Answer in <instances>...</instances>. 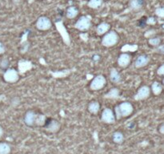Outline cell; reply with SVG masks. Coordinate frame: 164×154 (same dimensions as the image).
I'll list each match as a JSON object with an SVG mask.
<instances>
[{
    "label": "cell",
    "instance_id": "obj_12",
    "mask_svg": "<svg viewBox=\"0 0 164 154\" xmlns=\"http://www.w3.org/2000/svg\"><path fill=\"white\" fill-rule=\"evenodd\" d=\"M150 62V57L147 55L143 54V55H139L136 59L135 60V67L136 68H142L147 66Z\"/></svg>",
    "mask_w": 164,
    "mask_h": 154
},
{
    "label": "cell",
    "instance_id": "obj_3",
    "mask_svg": "<svg viewBox=\"0 0 164 154\" xmlns=\"http://www.w3.org/2000/svg\"><path fill=\"white\" fill-rule=\"evenodd\" d=\"M106 84H107V80H106L105 76L99 74L91 80L90 84V88L92 91H99L105 87Z\"/></svg>",
    "mask_w": 164,
    "mask_h": 154
},
{
    "label": "cell",
    "instance_id": "obj_25",
    "mask_svg": "<svg viewBox=\"0 0 164 154\" xmlns=\"http://www.w3.org/2000/svg\"><path fill=\"white\" fill-rule=\"evenodd\" d=\"M155 15L159 18L164 19V7H158L155 9Z\"/></svg>",
    "mask_w": 164,
    "mask_h": 154
},
{
    "label": "cell",
    "instance_id": "obj_1",
    "mask_svg": "<svg viewBox=\"0 0 164 154\" xmlns=\"http://www.w3.org/2000/svg\"><path fill=\"white\" fill-rule=\"evenodd\" d=\"M134 112V106L129 101H123L119 105H116L114 109L116 120H119L121 118H125L131 115Z\"/></svg>",
    "mask_w": 164,
    "mask_h": 154
},
{
    "label": "cell",
    "instance_id": "obj_22",
    "mask_svg": "<svg viewBox=\"0 0 164 154\" xmlns=\"http://www.w3.org/2000/svg\"><path fill=\"white\" fill-rule=\"evenodd\" d=\"M10 68V60L7 58H3L0 61V69L3 72Z\"/></svg>",
    "mask_w": 164,
    "mask_h": 154
},
{
    "label": "cell",
    "instance_id": "obj_24",
    "mask_svg": "<svg viewBox=\"0 0 164 154\" xmlns=\"http://www.w3.org/2000/svg\"><path fill=\"white\" fill-rule=\"evenodd\" d=\"M148 44L153 47H158L161 44V39L159 37H152L148 40Z\"/></svg>",
    "mask_w": 164,
    "mask_h": 154
},
{
    "label": "cell",
    "instance_id": "obj_21",
    "mask_svg": "<svg viewBox=\"0 0 164 154\" xmlns=\"http://www.w3.org/2000/svg\"><path fill=\"white\" fill-rule=\"evenodd\" d=\"M103 0H89L87 2L88 7L91 8V9H98L103 5Z\"/></svg>",
    "mask_w": 164,
    "mask_h": 154
},
{
    "label": "cell",
    "instance_id": "obj_15",
    "mask_svg": "<svg viewBox=\"0 0 164 154\" xmlns=\"http://www.w3.org/2000/svg\"><path fill=\"white\" fill-rule=\"evenodd\" d=\"M110 80L114 84H118L122 80L120 73L115 68H111L110 71Z\"/></svg>",
    "mask_w": 164,
    "mask_h": 154
},
{
    "label": "cell",
    "instance_id": "obj_5",
    "mask_svg": "<svg viewBox=\"0 0 164 154\" xmlns=\"http://www.w3.org/2000/svg\"><path fill=\"white\" fill-rule=\"evenodd\" d=\"M61 124L60 122L58 120L55 119V118H47L46 120V123L44 124L43 128L49 133H58L60 129Z\"/></svg>",
    "mask_w": 164,
    "mask_h": 154
},
{
    "label": "cell",
    "instance_id": "obj_28",
    "mask_svg": "<svg viewBox=\"0 0 164 154\" xmlns=\"http://www.w3.org/2000/svg\"><path fill=\"white\" fill-rule=\"evenodd\" d=\"M157 74L158 76H164V64L161 65L157 70Z\"/></svg>",
    "mask_w": 164,
    "mask_h": 154
},
{
    "label": "cell",
    "instance_id": "obj_31",
    "mask_svg": "<svg viewBox=\"0 0 164 154\" xmlns=\"http://www.w3.org/2000/svg\"><path fill=\"white\" fill-rule=\"evenodd\" d=\"M157 51L158 53L164 55V44L163 45H159L158 47H157Z\"/></svg>",
    "mask_w": 164,
    "mask_h": 154
},
{
    "label": "cell",
    "instance_id": "obj_27",
    "mask_svg": "<svg viewBox=\"0 0 164 154\" xmlns=\"http://www.w3.org/2000/svg\"><path fill=\"white\" fill-rule=\"evenodd\" d=\"M155 23H156V19H155L154 17L147 18V24L155 25Z\"/></svg>",
    "mask_w": 164,
    "mask_h": 154
},
{
    "label": "cell",
    "instance_id": "obj_32",
    "mask_svg": "<svg viewBox=\"0 0 164 154\" xmlns=\"http://www.w3.org/2000/svg\"><path fill=\"white\" fill-rule=\"evenodd\" d=\"M135 126H136V124H135V121L130 122V123H129V124H127V128H129V129H131V130L134 129V128H135Z\"/></svg>",
    "mask_w": 164,
    "mask_h": 154
},
{
    "label": "cell",
    "instance_id": "obj_9",
    "mask_svg": "<svg viewBox=\"0 0 164 154\" xmlns=\"http://www.w3.org/2000/svg\"><path fill=\"white\" fill-rule=\"evenodd\" d=\"M35 27L39 30H47L52 27V23L51 19L47 16H40L37 19Z\"/></svg>",
    "mask_w": 164,
    "mask_h": 154
},
{
    "label": "cell",
    "instance_id": "obj_30",
    "mask_svg": "<svg viewBox=\"0 0 164 154\" xmlns=\"http://www.w3.org/2000/svg\"><path fill=\"white\" fill-rule=\"evenodd\" d=\"M6 51V48H5V45L2 44L1 41H0V55H2V54L5 53Z\"/></svg>",
    "mask_w": 164,
    "mask_h": 154
},
{
    "label": "cell",
    "instance_id": "obj_11",
    "mask_svg": "<svg viewBox=\"0 0 164 154\" xmlns=\"http://www.w3.org/2000/svg\"><path fill=\"white\" fill-rule=\"evenodd\" d=\"M118 64L120 68H126L131 62V56L129 53H122L118 57Z\"/></svg>",
    "mask_w": 164,
    "mask_h": 154
},
{
    "label": "cell",
    "instance_id": "obj_26",
    "mask_svg": "<svg viewBox=\"0 0 164 154\" xmlns=\"http://www.w3.org/2000/svg\"><path fill=\"white\" fill-rule=\"evenodd\" d=\"M147 24V18L146 17H143L140 19L139 21V27H143L145 25Z\"/></svg>",
    "mask_w": 164,
    "mask_h": 154
},
{
    "label": "cell",
    "instance_id": "obj_19",
    "mask_svg": "<svg viewBox=\"0 0 164 154\" xmlns=\"http://www.w3.org/2000/svg\"><path fill=\"white\" fill-rule=\"evenodd\" d=\"M145 3V0H131L130 7L132 10L137 11L141 9Z\"/></svg>",
    "mask_w": 164,
    "mask_h": 154
},
{
    "label": "cell",
    "instance_id": "obj_14",
    "mask_svg": "<svg viewBox=\"0 0 164 154\" xmlns=\"http://www.w3.org/2000/svg\"><path fill=\"white\" fill-rule=\"evenodd\" d=\"M87 109L90 113L93 115H97L100 111V104L97 100H92L88 104Z\"/></svg>",
    "mask_w": 164,
    "mask_h": 154
},
{
    "label": "cell",
    "instance_id": "obj_10",
    "mask_svg": "<svg viewBox=\"0 0 164 154\" xmlns=\"http://www.w3.org/2000/svg\"><path fill=\"white\" fill-rule=\"evenodd\" d=\"M150 94H151V88L147 85L142 86L135 96V99L136 100H143L147 99L150 96Z\"/></svg>",
    "mask_w": 164,
    "mask_h": 154
},
{
    "label": "cell",
    "instance_id": "obj_33",
    "mask_svg": "<svg viewBox=\"0 0 164 154\" xmlns=\"http://www.w3.org/2000/svg\"><path fill=\"white\" fill-rule=\"evenodd\" d=\"M158 132L161 133V134H164V124H161L158 128Z\"/></svg>",
    "mask_w": 164,
    "mask_h": 154
},
{
    "label": "cell",
    "instance_id": "obj_2",
    "mask_svg": "<svg viewBox=\"0 0 164 154\" xmlns=\"http://www.w3.org/2000/svg\"><path fill=\"white\" fill-rule=\"evenodd\" d=\"M119 41V35L115 30H109L103 36L101 44L105 48H111L116 45Z\"/></svg>",
    "mask_w": 164,
    "mask_h": 154
},
{
    "label": "cell",
    "instance_id": "obj_23",
    "mask_svg": "<svg viewBox=\"0 0 164 154\" xmlns=\"http://www.w3.org/2000/svg\"><path fill=\"white\" fill-rule=\"evenodd\" d=\"M118 96H119V91H118V88H111L110 91H109L108 93H107L105 95V97L107 98H118Z\"/></svg>",
    "mask_w": 164,
    "mask_h": 154
},
{
    "label": "cell",
    "instance_id": "obj_29",
    "mask_svg": "<svg viewBox=\"0 0 164 154\" xmlns=\"http://www.w3.org/2000/svg\"><path fill=\"white\" fill-rule=\"evenodd\" d=\"M92 59H93V61L95 63H98V62H99V60L101 59V56L99 55H98V54H95V55H94L93 56H92Z\"/></svg>",
    "mask_w": 164,
    "mask_h": 154
},
{
    "label": "cell",
    "instance_id": "obj_6",
    "mask_svg": "<svg viewBox=\"0 0 164 154\" xmlns=\"http://www.w3.org/2000/svg\"><path fill=\"white\" fill-rule=\"evenodd\" d=\"M101 120L103 123L106 124H114L116 121V117H115V112L110 108H105L102 112L101 114Z\"/></svg>",
    "mask_w": 164,
    "mask_h": 154
},
{
    "label": "cell",
    "instance_id": "obj_17",
    "mask_svg": "<svg viewBox=\"0 0 164 154\" xmlns=\"http://www.w3.org/2000/svg\"><path fill=\"white\" fill-rule=\"evenodd\" d=\"M78 15V10L76 7H69L67 8V12H66V16H67V18H68V19H74Z\"/></svg>",
    "mask_w": 164,
    "mask_h": 154
},
{
    "label": "cell",
    "instance_id": "obj_7",
    "mask_svg": "<svg viewBox=\"0 0 164 154\" xmlns=\"http://www.w3.org/2000/svg\"><path fill=\"white\" fill-rule=\"evenodd\" d=\"M36 115L37 111L36 110H30L27 111L25 112L24 116H23V122L24 124L30 128H34L35 127V120H36Z\"/></svg>",
    "mask_w": 164,
    "mask_h": 154
},
{
    "label": "cell",
    "instance_id": "obj_4",
    "mask_svg": "<svg viewBox=\"0 0 164 154\" xmlns=\"http://www.w3.org/2000/svg\"><path fill=\"white\" fill-rule=\"evenodd\" d=\"M91 19L88 16H85V15L81 16L74 25V28L81 30V31H86L91 28Z\"/></svg>",
    "mask_w": 164,
    "mask_h": 154
},
{
    "label": "cell",
    "instance_id": "obj_8",
    "mask_svg": "<svg viewBox=\"0 0 164 154\" xmlns=\"http://www.w3.org/2000/svg\"><path fill=\"white\" fill-rule=\"evenodd\" d=\"M3 80L7 83L10 84H15L19 80V75L18 71L15 68H9L4 72Z\"/></svg>",
    "mask_w": 164,
    "mask_h": 154
},
{
    "label": "cell",
    "instance_id": "obj_35",
    "mask_svg": "<svg viewBox=\"0 0 164 154\" xmlns=\"http://www.w3.org/2000/svg\"><path fill=\"white\" fill-rule=\"evenodd\" d=\"M162 84H164V79H163V80H162Z\"/></svg>",
    "mask_w": 164,
    "mask_h": 154
},
{
    "label": "cell",
    "instance_id": "obj_20",
    "mask_svg": "<svg viewBox=\"0 0 164 154\" xmlns=\"http://www.w3.org/2000/svg\"><path fill=\"white\" fill-rule=\"evenodd\" d=\"M11 147L7 142H0V154H10Z\"/></svg>",
    "mask_w": 164,
    "mask_h": 154
},
{
    "label": "cell",
    "instance_id": "obj_34",
    "mask_svg": "<svg viewBox=\"0 0 164 154\" xmlns=\"http://www.w3.org/2000/svg\"><path fill=\"white\" fill-rule=\"evenodd\" d=\"M4 133V130H3V128L2 127V126L0 125V137H2V135H3Z\"/></svg>",
    "mask_w": 164,
    "mask_h": 154
},
{
    "label": "cell",
    "instance_id": "obj_18",
    "mask_svg": "<svg viewBox=\"0 0 164 154\" xmlns=\"http://www.w3.org/2000/svg\"><path fill=\"white\" fill-rule=\"evenodd\" d=\"M151 91H152L153 94L155 96L160 95L162 91V84L158 81H155L151 84Z\"/></svg>",
    "mask_w": 164,
    "mask_h": 154
},
{
    "label": "cell",
    "instance_id": "obj_16",
    "mask_svg": "<svg viewBox=\"0 0 164 154\" xmlns=\"http://www.w3.org/2000/svg\"><path fill=\"white\" fill-rule=\"evenodd\" d=\"M112 140L117 145H121L124 141L123 133L120 131H115L112 134Z\"/></svg>",
    "mask_w": 164,
    "mask_h": 154
},
{
    "label": "cell",
    "instance_id": "obj_13",
    "mask_svg": "<svg viewBox=\"0 0 164 154\" xmlns=\"http://www.w3.org/2000/svg\"><path fill=\"white\" fill-rule=\"evenodd\" d=\"M111 29V24L108 23H99L96 27V32L99 35H104L106 33H107Z\"/></svg>",
    "mask_w": 164,
    "mask_h": 154
}]
</instances>
